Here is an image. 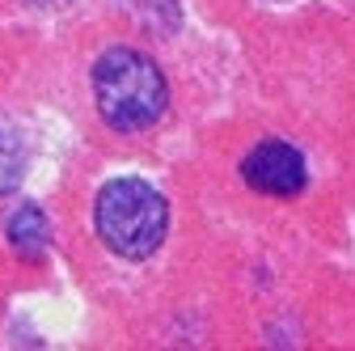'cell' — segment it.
Here are the masks:
<instances>
[{
    "mask_svg": "<svg viewBox=\"0 0 355 351\" xmlns=\"http://www.w3.org/2000/svg\"><path fill=\"white\" fill-rule=\"evenodd\" d=\"M5 237H9L13 254H21L26 262H38L42 254H47V246H51V221H47V212H42L38 203L13 207L9 221H5Z\"/></svg>",
    "mask_w": 355,
    "mask_h": 351,
    "instance_id": "cell-4",
    "label": "cell"
},
{
    "mask_svg": "<svg viewBox=\"0 0 355 351\" xmlns=\"http://www.w3.org/2000/svg\"><path fill=\"white\" fill-rule=\"evenodd\" d=\"M94 221H98V237L106 241V250H114L119 258H148L165 241L169 207L161 191L148 187L144 178H114L98 195Z\"/></svg>",
    "mask_w": 355,
    "mask_h": 351,
    "instance_id": "cell-2",
    "label": "cell"
},
{
    "mask_svg": "<svg viewBox=\"0 0 355 351\" xmlns=\"http://www.w3.org/2000/svg\"><path fill=\"white\" fill-rule=\"evenodd\" d=\"M241 178H245L254 191H262V195L288 199V195H300V191H304L309 169H304V157H300L292 144L266 140V144H258V148L241 161Z\"/></svg>",
    "mask_w": 355,
    "mask_h": 351,
    "instance_id": "cell-3",
    "label": "cell"
},
{
    "mask_svg": "<svg viewBox=\"0 0 355 351\" xmlns=\"http://www.w3.org/2000/svg\"><path fill=\"white\" fill-rule=\"evenodd\" d=\"M94 98L114 131H144L169 106L161 68L136 47H110L94 64Z\"/></svg>",
    "mask_w": 355,
    "mask_h": 351,
    "instance_id": "cell-1",
    "label": "cell"
},
{
    "mask_svg": "<svg viewBox=\"0 0 355 351\" xmlns=\"http://www.w3.org/2000/svg\"><path fill=\"white\" fill-rule=\"evenodd\" d=\"M26 178V144L13 131H0V195L17 191Z\"/></svg>",
    "mask_w": 355,
    "mask_h": 351,
    "instance_id": "cell-5",
    "label": "cell"
}]
</instances>
